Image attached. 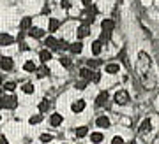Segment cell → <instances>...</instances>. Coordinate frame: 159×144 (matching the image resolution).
<instances>
[{"label":"cell","instance_id":"3957f363","mask_svg":"<svg viewBox=\"0 0 159 144\" xmlns=\"http://www.w3.org/2000/svg\"><path fill=\"white\" fill-rule=\"evenodd\" d=\"M113 28H115L113 19H102V23H101V30H102V33L110 35V33L113 32Z\"/></svg>","mask_w":159,"mask_h":144},{"label":"cell","instance_id":"277c9868","mask_svg":"<svg viewBox=\"0 0 159 144\" xmlns=\"http://www.w3.org/2000/svg\"><path fill=\"white\" fill-rule=\"evenodd\" d=\"M0 67H2L4 70H12L14 63H12V60L9 56H4V58H0Z\"/></svg>","mask_w":159,"mask_h":144},{"label":"cell","instance_id":"e575fe53","mask_svg":"<svg viewBox=\"0 0 159 144\" xmlns=\"http://www.w3.org/2000/svg\"><path fill=\"white\" fill-rule=\"evenodd\" d=\"M111 144H124V141H122V137H113Z\"/></svg>","mask_w":159,"mask_h":144},{"label":"cell","instance_id":"6da1fadb","mask_svg":"<svg viewBox=\"0 0 159 144\" xmlns=\"http://www.w3.org/2000/svg\"><path fill=\"white\" fill-rule=\"evenodd\" d=\"M115 102L120 105H125L127 102H129V93L125 91V90H120V91H117L115 93Z\"/></svg>","mask_w":159,"mask_h":144},{"label":"cell","instance_id":"4dcf8cb0","mask_svg":"<svg viewBox=\"0 0 159 144\" xmlns=\"http://www.w3.org/2000/svg\"><path fill=\"white\" fill-rule=\"evenodd\" d=\"M99 67V60H89V69H97Z\"/></svg>","mask_w":159,"mask_h":144},{"label":"cell","instance_id":"7402d4cb","mask_svg":"<svg viewBox=\"0 0 159 144\" xmlns=\"http://www.w3.org/2000/svg\"><path fill=\"white\" fill-rule=\"evenodd\" d=\"M50 109V102L48 100H41V104H39V111L41 112H46Z\"/></svg>","mask_w":159,"mask_h":144},{"label":"cell","instance_id":"44dd1931","mask_svg":"<svg viewBox=\"0 0 159 144\" xmlns=\"http://www.w3.org/2000/svg\"><path fill=\"white\" fill-rule=\"evenodd\" d=\"M90 141H92V142H101V141H102V133L101 132H94V133H92V135H90Z\"/></svg>","mask_w":159,"mask_h":144},{"label":"cell","instance_id":"9c48e42d","mask_svg":"<svg viewBox=\"0 0 159 144\" xmlns=\"http://www.w3.org/2000/svg\"><path fill=\"white\" fill-rule=\"evenodd\" d=\"M83 109H85V100L80 99V100H76V102L73 104V111L74 112H81Z\"/></svg>","mask_w":159,"mask_h":144},{"label":"cell","instance_id":"7c38bea8","mask_svg":"<svg viewBox=\"0 0 159 144\" xmlns=\"http://www.w3.org/2000/svg\"><path fill=\"white\" fill-rule=\"evenodd\" d=\"M96 123H97V127H99V128H106V127H110V120H108L106 116H99Z\"/></svg>","mask_w":159,"mask_h":144},{"label":"cell","instance_id":"d4e9b609","mask_svg":"<svg viewBox=\"0 0 159 144\" xmlns=\"http://www.w3.org/2000/svg\"><path fill=\"white\" fill-rule=\"evenodd\" d=\"M23 69H25L27 72H35V63L34 61H27V63L23 65Z\"/></svg>","mask_w":159,"mask_h":144},{"label":"cell","instance_id":"1f68e13d","mask_svg":"<svg viewBox=\"0 0 159 144\" xmlns=\"http://www.w3.org/2000/svg\"><path fill=\"white\" fill-rule=\"evenodd\" d=\"M87 81H83V79H81V81H78V83H76V88L78 90H85V86H87Z\"/></svg>","mask_w":159,"mask_h":144},{"label":"cell","instance_id":"ab89813d","mask_svg":"<svg viewBox=\"0 0 159 144\" xmlns=\"http://www.w3.org/2000/svg\"><path fill=\"white\" fill-rule=\"evenodd\" d=\"M125 144H134V141H131V142H125Z\"/></svg>","mask_w":159,"mask_h":144},{"label":"cell","instance_id":"7a4b0ae2","mask_svg":"<svg viewBox=\"0 0 159 144\" xmlns=\"http://www.w3.org/2000/svg\"><path fill=\"white\" fill-rule=\"evenodd\" d=\"M18 105V99L16 97H2V107H6V109H14Z\"/></svg>","mask_w":159,"mask_h":144},{"label":"cell","instance_id":"d590c367","mask_svg":"<svg viewBox=\"0 0 159 144\" xmlns=\"http://www.w3.org/2000/svg\"><path fill=\"white\" fill-rule=\"evenodd\" d=\"M69 6H71V4H69L67 0H62V7L64 9H69Z\"/></svg>","mask_w":159,"mask_h":144},{"label":"cell","instance_id":"4316f807","mask_svg":"<svg viewBox=\"0 0 159 144\" xmlns=\"http://www.w3.org/2000/svg\"><path fill=\"white\" fill-rule=\"evenodd\" d=\"M23 91H25V93H34V84L25 83L23 84Z\"/></svg>","mask_w":159,"mask_h":144},{"label":"cell","instance_id":"d6986e66","mask_svg":"<svg viewBox=\"0 0 159 144\" xmlns=\"http://www.w3.org/2000/svg\"><path fill=\"white\" fill-rule=\"evenodd\" d=\"M69 49L78 55V53H81V49H83V44H81V42H74V44H71V48H69Z\"/></svg>","mask_w":159,"mask_h":144},{"label":"cell","instance_id":"5b68a950","mask_svg":"<svg viewBox=\"0 0 159 144\" xmlns=\"http://www.w3.org/2000/svg\"><path fill=\"white\" fill-rule=\"evenodd\" d=\"M14 42V37L12 35H9V33H2L0 35V46H9Z\"/></svg>","mask_w":159,"mask_h":144},{"label":"cell","instance_id":"e0dca14e","mask_svg":"<svg viewBox=\"0 0 159 144\" xmlns=\"http://www.w3.org/2000/svg\"><path fill=\"white\" fill-rule=\"evenodd\" d=\"M39 58H41V61H43V63H46L48 60H51V53L48 49H43L39 53Z\"/></svg>","mask_w":159,"mask_h":144},{"label":"cell","instance_id":"d6a6232c","mask_svg":"<svg viewBox=\"0 0 159 144\" xmlns=\"http://www.w3.org/2000/svg\"><path fill=\"white\" fill-rule=\"evenodd\" d=\"M51 139L53 137H51L50 133H43V135H41V141H43V142H50Z\"/></svg>","mask_w":159,"mask_h":144},{"label":"cell","instance_id":"ffe728a7","mask_svg":"<svg viewBox=\"0 0 159 144\" xmlns=\"http://www.w3.org/2000/svg\"><path fill=\"white\" fill-rule=\"evenodd\" d=\"M46 46H48L50 49H57V39H55V37H48V39H46Z\"/></svg>","mask_w":159,"mask_h":144},{"label":"cell","instance_id":"ac0fdd59","mask_svg":"<svg viewBox=\"0 0 159 144\" xmlns=\"http://www.w3.org/2000/svg\"><path fill=\"white\" fill-rule=\"evenodd\" d=\"M101 51H102V42L96 40V42L92 44V53H94V55H101Z\"/></svg>","mask_w":159,"mask_h":144},{"label":"cell","instance_id":"83f0119b","mask_svg":"<svg viewBox=\"0 0 159 144\" xmlns=\"http://www.w3.org/2000/svg\"><path fill=\"white\" fill-rule=\"evenodd\" d=\"M69 44L66 42V40H57V49H67Z\"/></svg>","mask_w":159,"mask_h":144},{"label":"cell","instance_id":"f1b7e54d","mask_svg":"<svg viewBox=\"0 0 159 144\" xmlns=\"http://www.w3.org/2000/svg\"><path fill=\"white\" fill-rule=\"evenodd\" d=\"M14 88H16L14 83H6L4 84V90H6V91H14Z\"/></svg>","mask_w":159,"mask_h":144},{"label":"cell","instance_id":"836d02e7","mask_svg":"<svg viewBox=\"0 0 159 144\" xmlns=\"http://www.w3.org/2000/svg\"><path fill=\"white\" fill-rule=\"evenodd\" d=\"M90 81H94V83H99V81H101V74H99V72H94V76H92Z\"/></svg>","mask_w":159,"mask_h":144},{"label":"cell","instance_id":"5bb4252c","mask_svg":"<svg viewBox=\"0 0 159 144\" xmlns=\"http://www.w3.org/2000/svg\"><path fill=\"white\" fill-rule=\"evenodd\" d=\"M35 72H37V78H46L48 74H50V69L46 67V63L43 67H39V69H35Z\"/></svg>","mask_w":159,"mask_h":144},{"label":"cell","instance_id":"f35d334b","mask_svg":"<svg viewBox=\"0 0 159 144\" xmlns=\"http://www.w3.org/2000/svg\"><path fill=\"white\" fill-rule=\"evenodd\" d=\"M0 86H2V74H0Z\"/></svg>","mask_w":159,"mask_h":144},{"label":"cell","instance_id":"52a82bcc","mask_svg":"<svg viewBox=\"0 0 159 144\" xmlns=\"http://www.w3.org/2000/svg\"><path fill=\"white\" fill-rule=\"evenodd\" d=\"M108 102V91H101L96 99V105H104Z\"/></svg>","mask_w":159,"mask_h":144},{"label":"cell","instance_id":"9a60e30c","mask_svg":"<svg viewBox=\"0 0 159 144\" xmlns=\"http://www.w3.org/2000/svg\"><path fill=\"white\" fill-rule=\"evenodd\" d=\"M20 28H21V30H29V28H32V18H23L21 23H20Z\"/></svg>","mask_w":159,"mask_h":144},{"label":"cell","instance_id":"8992f818","mask_svg":"<svg viewBox=\"0 0 159 144\" xmlns=\"http://www.w3.org/2000/svg\"><path fill=\"white\" fill-rule=\"evenodd\" d=\"M80 76H81V79H83V81H87V83H89V81L92 79V76H94V72H92L90 69H87V67H83V69L80 70Z\"/></svg>","mask_w":159,"mask_h":144},{"label":"cell","instance_id":"484cf974","mask_svg":"<svg viewBox=\"0 0 159 144\" xmlns=\"http://www.w3.org/2000/svg\"><path fill=\"white\" fill-rule=\"evenodd\" d=\"M29 121H30V125H37V123H41V121H43V116H41V114H35V116H32V118H30Z\"/></svg>","mask_w":159,"mask_h":144},{"label":"cell","instance_id":"ba28073f","mask_svg":"<svg viewBox=\"0 0 159 144\" xmlns=\"http://www.w3.org/2000/svg\"><path fill=\"white\" fill-rule=\"evenodd\" d=\"M62 121H64V118L60 116V114H57V112H55V114H51V118H50L51 127H58V125H60Z\"/></svg>","mask_w":159,"mask_h":144},{"label":"cell","instance_id":"74e56055","mask_svg":"<svg viewBox=\"0 0 159 144\" xmlns=\"http://www.w3.org/2000/svg\"><path fill=\"white\" fill-rule=\"evenodd\" d=\"M81 2H83V6H85V7H89L92 4V0H81Z\"/></svg>","mask_w":159,"mask_h":144},{"label":"cell","instance_id":"8d00e7d4","mask_svg":"<svg viewBox=\"0 0 159 144\" xmlns=\"http://www.w3.org/2000/svg\"><path fill=\"white\" fill-rule=\"evenodd\" d=\"M0 144H7V137H6V135H0Z\"/></svg>","mask_w":159,"mask_h":144},{"label":"cell","instance_id":"4fadbf2b","mask_svg":"<svg viewBox=\"0 0 159 144\" xmlns=\"http://www.w3.org/2000/svg\"><path fill=\"white\" fill-rule=\"evenodd\" d=\"M140 133H147V132H150V120H145V121H142V125H140V130H138Z\"/></svg>","mask_w":159,"mask_h":144},{"label":"cell","instance_id":"30bf717a","mask_svg":"<svg viewBox=\"0 0 159 144\" xmlns=\"http://www.w3.org/2000/svg\"><path fill=\"white\" fill-rule=\"evenodd\" d=\"M89 33H90V27H89V25H81V27L78 28V37H81V39L87 37Z\"/></svg>","mask_w":159,"mask_h":144},{"label":"cell","instance_id":"8fae6325","mask_svg":"<svg viewBox=\"0 0 159 144\" xmlns=\"http://www.w3.org/2000/svg\"><path fill=\"white\" fill-rule=\"evenodd\" d=\"M30 35L35 37V39H41V37H44V30L43 28H30Z\"/></svg>","mask_w":159,"mask_h":144},{"label":"cell","instance_id":"f546056e","mask_svg":"<svg viewBox=\"0 0 159 144\" xmlns=\"http://www.w3.org/2000/svg\"><path fill=\"white\" fill-rule=\"evenodd\" d=\"M60 63H62L64 67H71V60H69L67 56H62V58H60Z\"/></svg>","mask_w":159,"mask_h":144},{"label":"cell","instance_id":"603a6c76","mask_svg":"<svg viewBox=\"0 0 159 144\" xmlns=\"http://www.w3.org/2000/svg\"><path fill=\"white\" fill-rule=\"evenodd\" d=\"M87 133H89V128H87V127H80V128H76V135H78V137H85Z\"/></svg>","mask_w":159,"mask_h":144},{"label":"cell","instance_id":"2e32d148","mask_svg":"<svg viewBox=\"0 0 159 144\" xmlns=\"http://www.w3.org/2000/svg\"><path fill=\"white\" fill-rule=\"evenodd\" d=\"M119 70H120L119 63H108V65H106V72H108V74H117Z\"/></svg>","mask_w":159,"mask_h":144},{"label":"cell","instance_id":"cb8c5ba5","mask_svg":"<svg viewBox=\"0 0 159 144\" xmlns=\"http://www.w3.org/2000/svg\"><path fill=\"white\" fill-rule=\"evenodd\" d=\"M58 27H60V21L58 19H50V32H55Z\"/></svg>","mask_w":159,"mask_h":144}]
</instances>
